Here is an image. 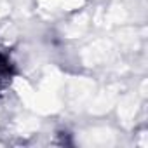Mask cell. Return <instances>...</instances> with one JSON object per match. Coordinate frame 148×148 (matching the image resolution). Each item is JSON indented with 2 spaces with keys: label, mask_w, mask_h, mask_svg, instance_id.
<instances>
[{
  "label": "cell",
  "mask_w": 148,
  "mask_h": 148,
  "mask_svg": "<svg viewBox=\"0 0 148 148\" xmlns=\"http://www.w3.org/2000/svg\"><path fill=\"white\" fill-rule=\"evenodd\" d=\"M16 75V66L7 51H0V94H2Z\"/></svg>",
  "instance_id": "cell-1"
}]
</instances>
